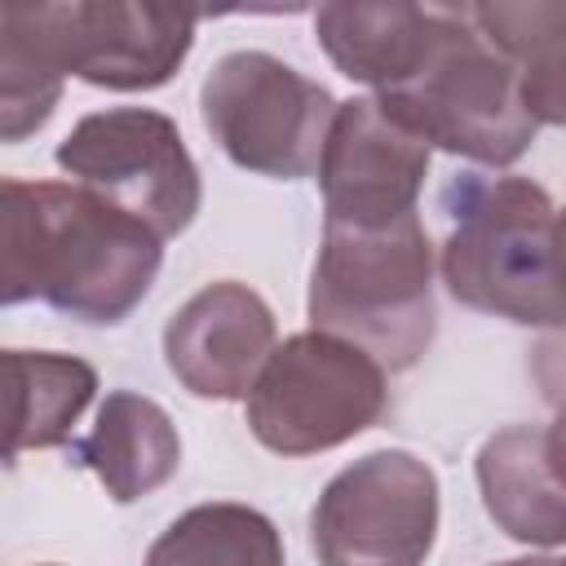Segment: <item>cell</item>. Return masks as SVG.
Returning <instances> with one entry per match:
<instances>
[{
    "label": "cell",
    "mask_w": 566,
    "mask_h": 566,
    "mask_svg": "<svg viewBox=\"0 0 566 566\" xmlns=\"http://www.w3.org/2000/svg\"><path fill=\"white\" fill-rule=\"evenodd\" d=\"M447 292L517 327L562 323V239L553 195L522 172H460L442 186Z\"/></svg>",
    "instance_id": "1"
},
{
    "label": "cell",
    "mask_w": 566,
    "mask_h": 566,
    "mask_svg": "<svg viewBox=\"0 0 566 566\" xmlns=\"http://www.w3.org/2000/svg\"><path fill=\"white\" fill-rule=\"evenodd\" d=\"M310 323L314 332L358 345L385 371L416 367L438 332L433 243L420 212L385 226L323 221L310 274Z\"/></svg>",
    "instance_id": "2"
},
{
    "label": "cell",
    "mask_w": 566,
    "mask_h": 566,
    "mask_svg": "<svg viewBox=\"0 0 566 566\" xmlns=\"http://www.w3.org/2000/svg\"><path fill=\"white\" fill-rule=\"evenodd\" d=\"M376 102L429 150L486 168H509L539 133L522 71L469 22L464 4H433V40L420 66Z\"/></svg>",
    "instance_id": "3"
},
{
    "label": "cell",
    "mask_w": 566,
    "mask_h": 566,
    "mask_svg": "<svg viewBox=\"0 0 566 566\" xmlns=\"http://www.w3.org/2000/svg\"><path fill=\"white\" fill-rule=\"evenodd\" d=\"M243 402L248 429L265 451L318 455L389 416V376L349 340L296 332L270 349Z\"/></svg>",
    "instance_id": "4"
},
{
    "label": "cell",
    "mask_w": 566,
    "mask_h": 566,
    "mask_svg": "<svg viewBox=\"0 0 566 566\" xmlns=\"http://www.w3.org/2000/svg\"><path fill=\"white\" fill-rule=\"evenodd\" d=\"M199 115L230 164L301 181L318 172L336 97L265 49H234L208 71Z\"/></svg>",
    "instance_id": "5"
},
{
    "label": "cell",
    "mask_w": 566,
    "mask_h": 566,
    "mask_svg": "<svg viewBox=\"0 0 566 566\" xmlns=\"http://www.w3.org/2000/svg\"><path fill=\"white\" fill-rule=\"evenodd\" d=\"M53 159L66 177H75V186L137 217L159 243L190 230L203 203V181L177 124L150 106L84 115L57 142Z\"/></svg>",
    "instance_id": "6"
},
{
    "label": "cell",
    "mask_w": 566,
    "mask_h": 566,
    "mask_svg": "<svg viewBox=\"0 0 566 566\" xmlns=\"http://www.w3.org/2000/svg\"><path fill=\"white\" fill-rule=\"evenodd\" d=\"M438 513V473L416 451H367L323 486L310 548L318 566H424Z\"/></svg>",
    "instance_id": "7"
},
{
    "label": "cell",
    "mask_w": 566,
    "mask_h": 566,
    "mask_svg": "<svg viewBox=\"0 0 566 566\" xmlns=\"http://www.w3.org/2000/svg\"><path fill=\"white\" fill-rule=\"evenodd\" d=\"M53 256L44 296L57 314L93 327L124 323L150 292L164 243L128 212L75 181H49Z\"/></svg>",
    "instance_id": "8"
},
{
    "label": "cell",
    "mask_w": 566,
    "mask_h": 566,
    "mask_svg": "<svg viewBox=\"0 0 566 566\" xmlns=\"http://www.w3.org/2000/svg\"><path fill=\"white\" fill-rule=\"evenodd\" d=\"M40 18L62 75H75L93 88L146 93L181 71L195 44L199 9L66 0V4H40Z\"/></svg>",
    "instance_id": "9"
},
{
    "label": "cell",
    "mask_w": 566,
    "mask_h": 566,
    "mask_svg": "<svg viewBox=\"0 0 566 566\" xmlns=\"http://www.w3.org/2000/svg\"><path fill=\"white\" fill-rule=\"evenodd\" d=\"M429 159L433 150L376 97L336 102L318 159L323 221L385 226L416 212Z\"/></svg>",
    "instance_id": "10"
},
{
    "label": "cell",
    "mask_w": 566,
    "mask_h": 566,
    "mask_svg": "<svg viewBox=\"0 0 566 566\" xmlns=\"http://www.w3.org/2000/svg\"><path fill=\"white\" fill-rule=\"evenodd\" d=\"M279 345L274 310L234 279L199 287L164 323V363L181 389L212 402L248 398L261 363Z\"/></svg>",
    "instance_id": "11"
},
{
    "label": "cell",
    "mask_w": 566,
    "mask_h": 566,
    "mask_svg": "<svg viewBox=\"0 0 566 566\" xmlns=\"http://www.w3.org/2000/svg\"><path fill=\"white\" fill-rule=\"evenodd\" d=\"M557 451V424H509L478 451V491L491 522L509 539L548 553H557L566 539V491Z\"/></svg>",
    "instance_id": "12"
},
{
    "label": "cell",
    "mask_w": 566,
    "mask_h": 566,
    "mask_svg": "<svg viewBox=\"0 0 566 566\" xmlns=\"http://www.w3.org/2000/svg\"><path fill=\"white\" fill-rule=\"evenodd\" d=\"M66 447L71 464L88 469L115 504H133L159 491L181 469V438L172 416L155 398L133 389L106 394L93 429Z\"/></svg>",
    "instance_id": "13"
},
{
    "label": "cell",
    "mask_w": 566,
    "mask_h": 566,
    "mask_svg": "<svg viewBox=\"0 0 566 566\" xmlns=\"http://www.w3.org/2000/svg\"><path fill=\"white\" fill-rule=\"evenodd\" d=\"M97 394L93 363L53 349H0V464L66 447Z\"/></svg>",
    "instance_id": "14"
},
{
    "label": "cell",
    "mask_w": 566,
    "mask_h": 566,
    "mask_svg": "<svg viewBox=\"0 0 566 566\" xmlns=\"http://www.w3.org/2000/svg\"><path fill=\"white\" fill-rule=\"evenodd\" d=\"M314 35L345 80L389 93L420 66L433 40V4H318Z\"/></svg>",
    "instance_id": "15"
},
{
    "label": "cell",
    "mask_w": 566,
    "mask_h": 566,
    "mask_svg": "<svg viewBox=\"0 0 566 566\" xmlns=\"http://www.w3.org/2000/svg\"><path fill=\"white\" fill-rule=\"evenodd\" d=\"M62 84L40 4H0V142L35 137L53 119Z\"/></svg>",
    "instance_id": "16"
},
{
    "label": "cell",
    "mask_w": 566,
    "mask_h": 566,
    "mask_svg": "<svg viewBox=\"0 0 566 566\" xmlns=\"http://www.w3.org/2000/svg\"><path fill=\"white\" fill-rule=\"evenodd\" d=\"M146 566H287L279 526L248 504L212 500L168 522Z\"/></svg>",
    "instance_id": "17"
},
{
    "label": "cell",
    "mask_w": 566,
    "mask_h": 566,
    "mask_svg": "<svg viewBox=\"0 0 566 566\" xmlns=\"http://www.w3.org/2000/svg\"><path fill=\"white\" fill-rule=\"evenodd\" d=\"M464 13L522 71L539 128L544 124L557 128L566 119V93H562L566 4H464Z\"/></svg>",
    "instance_id": "18"
},
{
    "label": "cell",
    "mask_w": 566,
    "mask_h": 566,
    "mask_svg": "<svg viewBox=\"0 0 566 566\" xmlns=\"http://www.w3.org/2000/svg\"><path fill=\"white\" fill-rule=\"evenodd\" d=\"M53 256L49 181L0 177V305L44 296Z\"/></svg>",
    "instance_id": "19"
},
{
    "label": "cell",
    "mask_w": 566,
    "mask_h": 566,
    "mask_svg": "<svg viewBox=\"0 0 566 566\" xmlns=\"http://www.w3.org/2000/svg\"><path fill=\"white\" fill-rule=\"evenodd\" d=\"M491 566H562V557L544 553V557H509V562H491Z\"/></svg>",
    "instance_id": "20"
},
{
    "label": "cell",
    "mask_w": 566,
    "mask_h": 566,
    "mask_svg": "<svg viewBox=\"0 0 566 566\" xmlns=\"http://www.w3.org/2000/svg\"><path fill=\"white\" fill-rule=\"evenodd\" d=\"M44 566H53V562H44Z\"/></svg>",
    "instance_id": "21"
}]
</instances>
